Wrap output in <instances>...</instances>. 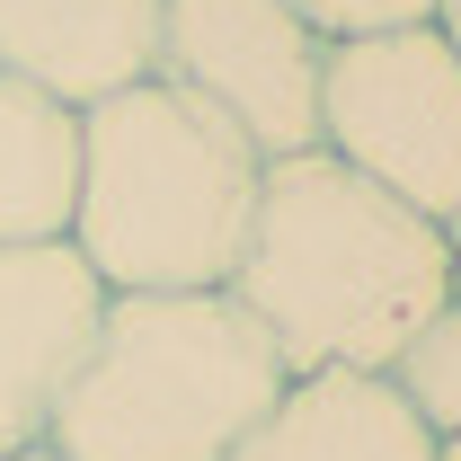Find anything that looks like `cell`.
<instances>
[{
	"mask_svg": "<svg viewBox=\"0 0 461 461\" xmlns=\"http://www.w3.org/2000/svg\"><path fill=\"white\" fill-rule=\"evenodd\" d=\"M230 293L276 338L285 373H391L453 302V240L338 151H285L258 177Z\"/></svg>",
	"mask_w": 461,
	"mask_h": 461,
	"instance_id": "cell-1",
	"label": "cell"
},
{
	"mask_svg": "<svg viewBox=\"0 0 461 461\" xmlns=\"http://www.w3.org/2000/svg\"><path fill=\"white\" fill-rule=\"evenodd\" d=\"M267 160L177 80H124L80 107L71 249L107 293H213L240 267Z\"/></svg>",
	"mask_w": 461,
	"mask_h": 461,
	"instance_id": "cell-2",
	"label": "cell"
},
{
	"mask_svg": "<svg viewBox=\"0 0 461 461\" xmlns=\"http://www.w3.org/2000/svg\"><path fill=\"white\" fill-rule=\"evenodd\" d=\"M285 355L240 293H107L45 444L62 461H230L285 400Z\"/></svg>",
	"mask_w": 461,
	"mask_h": 461,
	"instance_id": "cell-3",
	"label": "cell"
},
{
	"mask_svg": "<svg viewBox=\"0 0 461 461\" xmlns=\"http://www.w3.org/2000/svg\"><path fill=\"white\" fill-rule=\"evenodd\" d=\"M320 151L400 204L453 222L461 213V54L435 18L338 36L320 71Z\"/></svg>",
	"mask_w": 461,
	"mask_h": 461,
	"instance_id": "cell-4",
	"label": "cell"
},
{
	"mask_svg": "<svg viewBox=\"0 0 461 461\" xmlns=\"http://www.w3.org/2000/svg\"><path fill=\"white\" fill-rule=\"evenodd\" d=\"M320 71L329 36L293 0H160V80L230 115L258 160L320 151Z\"/></svg>",
	"mask_w": 461,
	"mask_h": 461,
	"instance_id": "cell-5",
	"label": "cell"
},
{
	"mask_svg": "<svg viewBox=\"0 0 461 461\" xmlns=\"http://www.w3.org/2000/svg\"><path fill=\"white\" fill-rule=\"evenodd\" d=\"M98 311H107V285L80 267L71 240L0 249V453L45 444L62 382L98 338Z\"/></svg>",
	"mask_w": 461,
	"mask_h": 461,
	"instance_id": "cell-6",
	"label": "cell"
},
{
	"mask_svg": "<svg viewBox=\"0 0 461 461\" xmlns=\"http://www.w3.org/2000/svg\"><path fill=\"white\" fill-rule=\"evenodd\" d=\"M0 71L71 107L160 71V0H0Z\"/></svg>",
	"mask_w": 461,
	"mask_h": 461,
	"instance_id": "cell-7",
	"label": "cell"
},
{
	"mask_svg": "<svg viewBox=\"0 0 461 461\" xmlns=\"http://www.w3.org/2000/svg\"><path fill=\"white\" fill-rule=\"evenodd\" d=\"M230 461H435V435L391 373H293Z\"/></svg>",
	"mask_w": 461,
	"mask_h": 461,
	"instance_id": "cell-8",
	"label": "cell"
},
{
	"mask_svg": "<svg viewBox=\"0 0 461 461\" xmlns=\"http://www.w3.org/2000/svg\"><path fill=\"white\" fill-rule=\"evenodd\" d=\"M80 204V107L0 71V249L62 240Z\"/></svg>",
	"mask_w": 461,
	"mask_h": 461,
	"instance_id": "cell-9",
	"label": "cell"
},
{
	"mask_svg": "<svg viewBox=\"0 0 461 461\" xmlns=\"http://www.w3.org/2000/svg\"><path fill=\"white\" fill-rule=\"evenodd\" d=\"M391 391L426 417L435 444L461 435V302H444V311H435V320L391 355Z\"/></svg>",
	"mask_w": 461,
	"mask_h": 461,
	"instance_id": "cell-10",
	"label": "cell"
},
{
	"mask_svg": "<svg viewBox=\"0 0 461 461\" xmlns=\"http://www.w3.org/2000/svg\"><path fill=\"white\" fill-rule=\"evenodd\" d=\"M329 45L338 36H373V27H417V18H435V0H293Z\"/></svg>",
	"mask_w": 461,
	"mask_h": 461,
	"instance_id": "cell-11",
	"label": "cell"
},
{
	"mask_svg": "<svg viewBox=\"0 0 461 461\" xmlns=\"http://www.w3.org/2000/svg\"><path fill=\"white\" fill-rule=\"evenodd\" d=\"M435 27H444V45L461 54V0H435Z\"/></svg>",
	"mask_w": 461,
	"mask_h": 461,
	"instance_id": "cell-12",
	"label": "cell"
},
{
	"mask_svg": "<svg viewBox=\"0 0 461 461\" xmlns=\"http://www.w3.org/2000/svg\"><path fill=\"white\" fill-rule=\"evenodd\" d=\"M444 240H453V302H461V213L444 222Z\"/></svg>",
	"mask_w": 461,
	"mask_h": 461,
	"instance_id": "cell-13",
	"label": "cell"
},
{
	"mask_svg": "<svg viewBox=\"0 0 461 461\" xmlns=\"http://www.w3.org/2000/svg\"><path fill=\"white\" fill-rule=\"evenodd\" d=\"M0 461H62L54 444H18V453H0Z\"/></svg>",
	"mask_w": 461,
	"mask_h": 461,
	"instance_id": "cell-14",
	"label": "cell"
},
{
	"mask_svg": "<svg viewBox=\"0 0 461 461\" xmlns=\"http://www.w3.org/2000/svg\"><path fill=\"white\" fill-rule=\"evenodd\" d=\"M435 461H461V435H444V444H435Z\"/></svg>",
	"mask_w": 461,
	"mask_h": 461,
	"instance_id": "cell-15",
	"label": "cell"
}]
</instances>
